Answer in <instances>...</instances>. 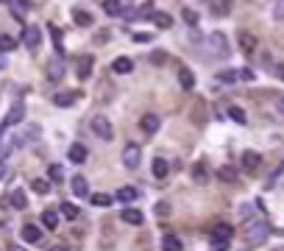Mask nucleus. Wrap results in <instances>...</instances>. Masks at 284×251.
I'll return each instance as SVG.
<instances>
[{"instance_id":"obj_1","label":"nucleus","mask_w":284,"mask_h":251,"mask_svg":"<svg viewBox=\"0 0 284 251\" xmlns=\"http://www.w3.org/2000/svg\"><path fill=\"white\" fill-rule=\"evenodd\" d=\"M267 234H270V226H267L265 221H248L245 229H242V240H245V245H251V248L265 243Z\"/></svg>"},{"instance_id":"obj_2","label":"nucleus","mask_w":284,"mask_h":251,"mask_svg":"<svg viewBox=\"0 0 284 251\" xmlns=\"http://www.w3.org/2000/svg\"><path fill=\"white\" fill-rule=\"evenodd\" d=\"M89 129L95 132V137L106 140V143H109V140L115 137V126H112V120H109V117H103V114H95V117L89 120Z\"/></svg>"},{"instance_id":"obj_3","label":"nucleus","mask_w":284,"mask_h":251,"mask_svg":"<svg viewBox=\"0 0 284 251\" xmlns=\"http://www.w3.org/2000/svg\"><path fill=\"white\" fill-rule=\"evenodd\" d=\"M139 162H142V148L137 143H126V148H123V165L128 170H137Z\"/></svg>"},{"instance_id":"obj_4","label":"nucleus","mask_w":284,"mask_h":251,"mask_svg":"<svg viewBox=\"0 0 284 251\" xmlns=\"http://www.w3.org/2000/svg\"><path fill=\"white\" fill-rule=\"evenodd\" d=\"M206 45H209L212 53H218V56H229V39H226V34H220V31H215V34L206 36Z\"/></svg>"},{"instance_id":"obj_5","label":"nucleus","mask_w":284,"mask_h":251,"mask_svg":"<svg viewBox=\"0 0 284 251\" xmlns=\"http://www.w3.org/2000/svg\"><path fill=\"white\" fill-rule=\"evenodd\" d=\"M23 45L28 50H37L39 45H42V31H39L37 25H25L23 28Z\"/></svg>"},{"instance_id":"obj_6","label":"nucleus","mask_w":284,"mask_h":251,"mask_svg":"<svg viewBox=\"0 0 284 251\" xmlns=\"http://www.w3.org/2000/svg\"><path fill=\"white\" fill-rule=\"evenodd\" d=\"M64 73H67V67H64V59H61V56H56V59H50L48 65H45V76H48V81H61Z\"/></svg>"},{"instance_id":"obj_7","label":"nucleus","mask_w":284,"mask_h":251,"mask_svg":"<svg viewBox=\"0 0 284 251\" xmlns=\"http://www.w3.org/2000/svg\"><path fill=\"white\" fill-rule=\"evenodd\" d=\"M242 170L245 173H259V167H262V156L256 154V151H242Z\"/></svg>"},{"instance_id":"obj_8","label":"nucleus","mask_w":284,"mask_h":251,"mask_svg":"<svg viewBox=\"0 0 284 251\" xmlns=\"http://www.w3.org/2000/svg\"><path fill=\"white\" fill-rule=\"evenodd\" d=\"M237 42H240V50H242V53H248V56L256 53V48H259V39H256L251 31H240V39H237Z\"/></svg>"},{"instance_id":"obj_9","label":"nucleus","mask_w":284,"mask_h":251,"mask_svg":"<svg viewBox=\"0 0 284 251\" xmlns=\"http://www.w3.org/2000/svg\"><path fill=\"white\" fill-rule=\"evenodd\" d=\"M120 218L126 223H131V226H142V223H145V215H142L137 207H123L120 209Z\"/></svg>"},{"instance_id":"obj_10","label":"nucleus","mask_w":284,"mask_h":251,"mask_svg":"<svg viewBox=\"0 0 284 251\" xmlns=\"http://www.w3.org/2000/svg\"><path fill=\"white\" fill-rule=\"evenodd\" d=\"M20 237H23L25 243H42V229H39L37 223H25V226L20 229Z\"/></svg>"},{"instance_id":"obj_11","label":"nucleus","mask_w":284,"mask_h":251,"mask_svg":"<svg viewBox=\"0 0 284 251\" xmlns=\"http://www.w3.org/2000/svg\"><path fill=\"white\" fill-rule=\"evenodd\" d=\"M86 156H89V151H86V145H81V143H73L70 145V151H67V159L73 162V165L86 162Z\"/></svg>"},{"instance_id":"obj_12","label":"nucleus","mask_w":284,"mask_h":251,"mask_svg":"<svg viewBox=\"0 0 284 251\" xmlns=\"http://www.w3.org/2000/svg\"><path fill=\"white\" fill-rule=\"evenodd\" d=\"M131 70H134V61L128 59V56H117V59L112 61V73H115V76H128Z\"/></svg>"},{"instance_id":"obj_13","label":"nucleus","mask_w":284,"mask_h":251,"mask_svg":"<svg viewBox=\"0 0 284 251\" xmlns=\"http://www.w3.org/2000/svg\"><path fill=\"white\" fill-rule=\"evenodd\" d=\"M159 126H162V120H159V114H142V120H139V129L145 134H156Z\"/></svg>"},{"instance_id":"obj_14","label":"nucleus","mask_w":284,"mask_h":251,"mask_svg":"<svg viewBox=\"0 0 284 251\" xmlns=\"http://www.w3.org/2000/svg\"><path fill=\"white\" fill-rule=\"evenodd\" d=\"M218 179L226 181V184H234V181L240 179V170H237L234 165H220L218 167Z\"/></svg>"},{"instance_id":"obj_15","label":"nucleus","mask_w":284,"mask_h":251,"mask_svg":"<svg viewBox=\"0 0 284 251\" xmlns=\"http://www.w3.org/2000/svg\"><path fill=\"white\" fill-rule=\"evenodd\" d=\"M103 12L109 14V17H126L128 9L123 6L120 0H103Z\"/></svg>"},{"instance_id":"obj_16","label":"nucleus","mask_w":284,"mask_h":251,"mask_svg":"<svg viewBox=\"0 0 284 251\" xmlns=\"http://www.w3.org/2000/svg\"><path fill=\"white\" fill-rule=\"evenodd\" d=\"M23 117H25V106L17 101L12 109H9V114H6V126H17V123H23Z\"/></svg>"},{"instance_id":"obj_17","label":"nucleus","mask_w":284,"mask_h":251,"mask_svg":"<svg viewBox=\"0 0 284 251\" xmlns=\"http://www.w3.org/2000/svg\"><path fill=\"white\" fill-rule=\"evenodd\" d=\"M178 84H181V90H195V73L190 70V67H181L178 70Z\"/></svg>"},{"instance_id":"obj_18","label":"nucleus","mask_w":284,"mask_h":251,"mask_svg":"<svg viewBox=\"0 0 284 251\" xmlns=\"http://www.w3.org/2000/svg\"><path fill=\"white\" fill-rule=\"evenodd\" d=\"M148 20H151L156 28H162V31H164V28H173V17H170L167 12H153Z\"/></svg>"},{"instance_id":"obj_19","label":"nucleus","mask_w":284,"mask_h":251,"mask_svg":"<svg viewBox=\"0 0 284 251\" xmlns=\"http://www.w3.org/2000/svg\"><path fill=\"white\" fill-rule=\"evenodd\" d=\"M112 201H115V196H109V193H92V196H89V204H92V207H98V209L112 207Z\"/></svg>"},{"instance_id":"obj_20","label":"nucleus","mask_w":284,"mask_h":251,"mask_svg":"<svg viewBox=\"0 0 284 251\" xmlns=\"http://www.w3.org/2000/svg\"><path fill=\"white\" fill-rule=\"evenodd\" d=\"M151 170H153V176H156L159 181H164L167 179V173H170V162L167 159H153Z\"/></svg>"},{"instance_id":"obj_21","label":"nucleus","mask_w":284,"mask_h":251,"mask_svg":"<svg viewBox=\"0 0 284 251\" xmlns=\"http://www.w3.org/2000/svg\"><path fill=\"white\" fill-rule=\"evenodd\" d=\"M59 215H64L67 221H75V218L81 215V209L75 207L73 201H61V204H59Z\"/></svg>"},{"instance_id":"obj_22","label":"nucleus","mask_w":284,"mask_h":251,"mask_svg":"<svg viewBox=\"0 0 284 251\" xmlns=\"http://www.w3.org/2000/svg\"><path fill=\"white\" fill-rule=\"evenodd\" d=\"M73 23H75V25H81V28H84V25L89 28V25L95 23V17H92V14L86 12V9H73Z\"/></svg>"},{"instance_id":"obj_23","label":"nucleus","mask_w":284,"mask_h":251,"mask_svg":"<svg viewBox=\"0 0 284 251\" xmlns=\"http://www.w3.org/2000/svg\"><path fill=\"white\" fill-rule=\"evenodd\" d=\"M70 187H73V196H78V198H86V196H89V181H86L84 176H75Z\"/></svg>"},{"instance_id":"obj_24","label":"nucleus","mask_w":284,"mask_h":251,"mask_svg":"<svg viewBox=\"0 0 284 251\" xmlns=\"http://www.w3.org/2000/svg\"><path fill=\"white\" fill-rule=\"evenodd\" d=\"M75 101H78V92H59V95H53V103L56 106H61V109L73 106Z\"/></svg>"},{"instance_id":"obj_25","label":"nucleus","mask_w":284,"mask_h":251,"mask_svg":"<svg viewBox=\"0 0 284 251\" xmlns=\"http://www.w3.org/2000/svg\"><path fill=\"white\" fill-rule=\"evenodd\" d=\"M115 198H117V201H123V204H126V207H128V204H134V201H137V198H139V193L134 190V187H120Z\"/></svg>"},{"instance_id":"obj_26","label":"nucleus","mask_w":284,"mask_h":251,"mask_svg":"<svg viewBox=\"0 0 284 251\" xmlns=\"http://www.w3.org/2000/svg\"><path fill=\"white\" fill-rule=\"evenodd\" d=\"M92 65H95L92 56H81V59H78V78H81V81L92 76Z\"/></svg>"},{"instance_id":"obj_27","label":"nucleus","mask_w":284,"mask_h":251,"mask_svg":"<svg viewBox=\"0 0 284 251\" xmlns=\"http://www.w3.org/2000/svg\"><path fill=\"white\" fill-rule=\"evenodd\" d=\"M193 181H195V184H206V181H209V170H206L204 162H195V167H193Z\"/></svg>"},{"instance_id":"obj_28","label":"nucleus","mask_w":284,"mask_h":251,"mask_svg":"<svg viewBox=\"0 0 284 251\" xmlns=\"http://www.w3.org/2000/svg\"><path fill=\"white\" fill-rule=\"evenodd\" d=\"M42 226L50 229V232L59 229V212H56V209H45V212H42Z\"/></svg>"},{"instance_id":"obj_29","label":"nucleus","mask_w":284,"mask_h":251,"mask_svg":"<svg viewBox=\"0 0 284 251\" xmlns=\"http://www.w3.org/2000/svg\"><path fill=\"white\" fill-rule=\"evenodd\" d=\"M231 237H234V229L229 223H218L215 232H212V240H231Z\"/></svg>"},{"instance_id":"obj_30","label":"nucleus","mask_w":284,"mask_h":251,"mask_svg":"<svg viewBox=\"0 0 284 251\" xmlns=\"http://www.w3.org/2000/svg\"><path fill=\"white\" fill-rule=\"evenodd\" d=\"M162 251H184V245L175 234H164L162 237Z\"/></svg>"},{"instance_id":"obj_31","label":"nucleus","mask_w":284,"mask_h":251,"mask_svg":"<svg viewBox=\"0 0 284 251\" xmlns=\"http://www.w3.org/2000/svg\"><path fill=\"white\" fill-rule=\"evenodd\" d=\"M9 201H12L14 209H28V198H25L23 190H14L12 196H9Z\"/></svg>"},{"instance_id":"obj_32","label":"nucleus","mask_w":284,"mask_h":251,"mask_svg":"<svg viewBox=\"0 0 284 251\" xmlns=\"http://www.w3.org/2000/svg\"><path fill=\"white\" fill-rule=\"evenodd\" d=\"M151 14H153V0H145V3H142V9H137V12H128V17L142 20V17H151Z\"/></svg>"},{"instance_id":"obj_33","label":"nucleus","mask_w":284,"mask_h":251,"mask_svg":"<svg viewBox=\"0 0 284 251\" xmlns=\"http://www.w3.org/2000/svg\"><path fill=\"white\" fill-rule=\"evenodd\" d=\"M12 50H17V39L9 34H0V53H12Z\"/></svg>"},{"instance_id":"obj_34","label":"nucleus","mask_w":284,"mask_h":251,"mask_svg":"<svg viewBox=\"0 0 284 251\" xmlns=\"http://www.w3.org/2000/svg\"><path fill=\"white\" fill-rule=\"evenodd\" d=\"M50 36H53V45H56V56H64V39H61V31L56 25H48Z\"/></svg>"},{"instance_id":"obj_35","label":"nucleus","mask_w":284,"mask_h":251,"mask_svg":"<svg viewBox=\"0 0 284 251\" xmlns=\"http://www.w3.org/2000/svg\"><path fill=\"white\" fill-rule=\"evenodd\" d=\"M31 190L37 193V196H48L50 193V181L48 179H34L31 181Z\"/></svg>"},{"instance_id":"obj_36","label":"nucleus","mask_w":284,"mask_h":251,"mask_svg":"<svg viewBox=\"0 0 284 251\" xmlns=\"http://www.w3.org/2000/svg\"><path fill=\"white\" fill-rule=\"evenodd\" d=\"M218 81H223V84L240 81V70H220V73H218Z\"/></svg>"},{"instance_id":"obj_37","label":"nucleus","mask_w":284,"mask_h":251,"mask_svg":"<svg viewBox=\"0 0 284 251\" xmlns=\"http://www.w3.org/2000/svg\"><path fill=\"white\" fill-rule=\"evenodd\" d=\"M229 117L234 120V123H240V126H245V123H248L245 109H240V106H229Z\"/></svg>"},{"instance_id":"obj_38","label":"nucleus","mask_w":284,"mask_h":251,"mask_svg":"<svg viewBox=\"0 0 284 251\" xmlns=\"http://www.w3.org/2000/svg\"><path fill=\"white\" fill-rule=\"evenodd\" d=\"M265 65L270 67V73H273V76H276V78H281V81H284V65H278V61H273L270 56H265Z\"/></svg>"},{"instance_id":"obj_39","label":"nucleus","mask_w":284,"mask_h":251,"mask_svg":"<svg viewBox=\"0 0 284 251\" xmlns=\"http://www.w3.org/2000/svg\"><path fill=\"white\" fill-rule=\"evenodd\" d=\"M48 179L50 181H64V167L61 165H50L48 167Z\"/></svg>"},{"instance_id":"obj_40","label":"nucleus","mask_w":284,"mask_h":251,"mask_svg":"<svg viewBox=\"0 0 284 251\" xmlns=\"http://www.w3.org/2000/svg\"><path fill=\"white\" fill-rule=\"evenodd\" d=\"M273 20H276V23H284V0H276V3H273Z\"/></svg>"},{"instance_id":"obj_41","label":"nucleus","mask_w":284,"mask_h":251,"mask_svg":"<svg viewBox=\"0 0 284 251\" xmlns=\"http://www.w3.org/2000/svg\"><path fill=\"white\" fill-rule=\"evenodd\" d=\"M229 243L231 240H209V248L212 251H229Z\"/></svg>"},{"instance_id":"obj_42","label":"nucleus","mask_w":284,"mask_h":251,"mask_svg":"<svg viewBox=\"0 0 284 251\" xmlns=\"http://www.w3.org/2000/svg\"><path fill=\"white\" fill-rule=\"evenodd\" d=\"M184 20H187L190 28H195V25H198V14H195L193 9H184Z\"/></svg>"},{"instance_id":"obj_43","label":"nucleus","mask_w":284,"mask_h":251,"mask_svg":"<svg viewBox=\"0 0 284 251\" xmlns=\"http://www.w3.org/2000/svg\"><path fill=\"white\" fill-rule=\"evenodd\" d=\"M237 215H240V221H245V223H248V221H251V204H242Z\"/></svg>"},{"instance_id":"obj_44","label":"nucleus","mask_w":284,"mask_h":251,"mask_svg":"<svg viewBox=\"0 0 284 251\" xmlns=\"http://www.w3.org/2000/svg\"><path fill=\"white\" fill-rule=\"evenodd\" d=\"M254 73H251V70H248V67H242V70H240V81H254Z\"/></svg>"},{"instance_id":"obj_45","label":"nucleus","mask_w":284,"mask_h":251,"mask_svg":"<svg viewBox=\"0 0 284 251\" xmlns=\"http://www.w3.org/2000/svg\"><path fill=\"white\" fill-rule=\"evenodd\" d=\"M156 212H159V215L164 218V215H167V212H170V204H167V201H159V204H156Z\"/></svg>"},{"instance_id":"obj_46","label":"nucleus","mask_w":284,"mask_h":251,"mask_svg":"<svg viewBox=\"0 0 284 251\" xmlns=\"http://www.w3.org/2000/svg\"><path fill=\"white\" fill-rule=\"evenodd\" d=\"M164 59H167V56H164L162 50H156V53H153V65H162Z\"/></svg>"},{"instance_id":"obj_47","label":"nucleus","mask_w":284,"mask_h":251,"mask_svg":"<svg viewBox=\"0 0 284 251\" xmlns=\"http://www.w3.org/2000/svg\"><path fill=\"white\" fill-rule=\"evenodd\" d=\"M148 39H151L148 34H134V42H148Z\"/></svg>"},{"instance_id":"obj_48","label":"nucleus","mask_w":284,"mask_h":251,"mask_svg":"<svg viewBox=\"0 0 284 251\" xmlns=\"http://www.w3.org/2000/svg\"><path fill=\"white\" fill-rule=\"evenodd\" d=\"M6 176V162H0V179Z\"/></svg>"},{"instance_id":"obj_49","label":"nucleus","mask_w":284,"mask_h":251,"mask_svg":"<svg viewBox=\"0 0 284 251\" xmlns=\"http://www.w3.org/2000/svg\"><path fill=\"white\" fill-rule=\"evenodd\" d=\"M6 67V53H0V70Z\"/></svg>"},{"instance_id":"obj_50","label":"nucleus","mask_w":284,"mask_h":251,"mask_svg":"<svg viewBox=\"0 0 284 251\" xmlns=\"http://www.w3.org/2000/svg\"><path fill=\"white\" fill-rule=\"evenodd\" d=\"M50 251H67V248H64V245H53Z\"/></svg>"},{"instance_id":"obj_51","label":"nucleus","mask_w":284,"mask_h":251,"mask_svg":"<svg viewBox=\"0 0 284 251\" xmlns=\"http://www.w3.org/2000/svg\"><path fill=\"white\" fill-rule=\"evenodd\" d=\"M9 251H25V248H20V245H12V248H9Z\"/></svg>"},{"instance_id":"obj_52","label":"nucleus","mask_w":284,"mask_h":251,"mask_svg":"<svg viewBox=\"0 0 284 251\" xmlns=\"http://www.w3.org/2000/svg\"><path fill=\"white\" fill-rule=\"evenodd\" d=\"M126 3H128V6H131V3H134V0H126Z\"/></svg>"},{"instance_id":"obj_53","label":"nucleus","mask_w":284,"mask_h":251,"mask_svg":"<svg viewBox=\"0 0 284 251\" xmlns=\"http://www.w3.org/2000/svg\"><path fill=\"white\" fill-rule=\"evenodd\" d=\"M281 109H284V98H281Z\"/></svg>"},{"instance_id":"obj_54","label":"nucleus","mask_w":284,"mask_h":251,"mask_svg":"<svg viewBox=\"0 0 284 251\" xmlns=\"http://www.w3.org/2000/svg\"><path fill=\"white\" fill-rule=\"evenodd\" d=\"M3 3H12V0H3Z\"/></svg>"}]
</instances>
